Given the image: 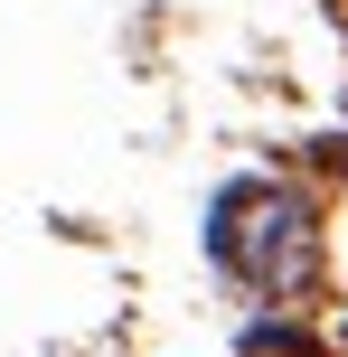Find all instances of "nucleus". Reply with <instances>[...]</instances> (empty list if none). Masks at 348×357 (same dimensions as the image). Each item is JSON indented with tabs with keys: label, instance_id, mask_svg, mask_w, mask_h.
Wrapping results in <instances>:
<instances>
[{
	"label": "nucleus",
	"instance_id": "obj_1",
	"mask_svg": "<svg viewBox=\"0 0 348 357\" xmlns=\"http://www.w3.org/2000/svg\"><path fill=\"white\" fill-rule=\"evenodd\" d=\"M207 254L264 301H301V282H311V197L273 188V178L226 188L217 216H207Z\"/></svg>",
	"mask_w": 348,
	"mask_h": 357
}]
</instances>
